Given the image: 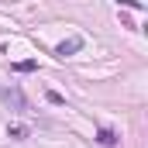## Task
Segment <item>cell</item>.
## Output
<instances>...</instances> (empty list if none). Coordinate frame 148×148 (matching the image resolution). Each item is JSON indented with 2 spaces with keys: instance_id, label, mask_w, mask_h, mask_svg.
<instances>
[{
  "instance_id": "6da1fadb",
  "label": "cell",
  "mask_w": 148,
  "mask_h": 148,
  "mask_svg": "<svg viewBox=\"0 0 148 148\" xmlns=\"http://www.w3.org/2000/svg\"><path fill=\"white\" fill-rule=\"evenodd\" d=\"M0 97H3L14 110H31V107H28V100L21 97V90H14V86H10V90H3V86H0Z\"/></svg>"
},
{
  "instance_id": "3957f363",
  "label": "cell",
  "mask_w": 148,
  "mask_h": 148,
  "mask_svg": "<svg viewBox=\"0 0 148 148\" xmlns=\"http://www.w3.org/2000/svg\"><path fill=\"white\" fill-rule=\"evenodd\" d=\"M97 141L107 145V148H114V145H117V134H114L110 127H100V131H97Z\"/></svg>"
},
{
  "instance_id": "5b68a950",
  "label": "cell",
  "mask_w": 148,
  "mask_h": 148,
  "mask_svg": "<svg viewBox=\"0 0 148 148\" xmlns=\"http://www.w3.org/2000/svg\"><path fill=\"white\" fill-rule=\"evenodd\" d=\"M45 100H48L52 107H66V97H62V93H55V90H45Z\"/></svg>"
},
{
  "instance_id": "277c9868",
  "label": "cell",
  "mask_w": 148,
  "mask_h": 148,
  "mask_svg": "<svg viewBox=\"0 0 148 148\" xmlns=\"http://www.w3.org/2000/svg\"><path fill=\"white\" fill-rule=\"evenodd\" d=\"M7 134H10L14 141H24V138H28V127H24V124H10V127H7Z\"/></svg>"
},
{
  "instance_id": "7a4b0ae2",
  "label": "cell",
  "mask_w": 148,
  "mask_h": 148,
  "mask_svg": "<svg viewBox=\"0 0 148 148\" xmlns=\"http://www.w3.org/2000/svg\"><path fill=\"white\" fill-rule=\"evenodd\" d=\"M79 48H83V38H69V41H62V45L55 48V55H59V59H66V55L79 52Z\"/></svg>"
},
{
  "instance_id": "8992f818",
  "label": "cell",
  "mask_w": 148,
  "mask_h": 148,
  "mask_svg": "<svg viewBox=\"0 0 148 148\" xmlns=\"http://www.w3.org/2000/svg\"><path fill=\"white\" fill-rule=\"evenodd\" d=\"M10 69H14V73H35V69H38V62H31V59H28V62H14Z\"/></svg>"
},
{
  "instance_id": "52a82bcc",
  "label": "cell",
  "mask_w": 148,
  "mask_h": 148,
  "mask_svg": "<svg viewBox=\"0 0 148 148\" xmlns=\"http://www.w3.org/2000/svg\"><path fill=\"white\" fill-rule=\"evenodd\" d=\"M117 3H124V7H134V10H141V0H117Z\"/></svg>"
}]
</instances>
